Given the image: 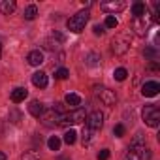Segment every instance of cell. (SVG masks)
I'll use <instances>...</instances> for the list:
<instances>
[{
  "label": "cell",
  "instance_id": "19",
  "mask_svg": "<svg viewBox=\"0 0 160 160\" xmlns=\"http://www.w3.org/2000/svg\"><path fill=\"white\" fill-rule=\"evenodd\" d=\"M75 139H77V132L75 130H66V134H64V143H68V145H73L75 143Z\"/></svg>",
  "mask_w": 160,
  "mask_h": 160
},
{
  "label": "cell",
  "instance_id": "9",
  "mask_svg": "<svg viewBox=\"0 0 160 160\" xmlns=\"http://www.w3.org/2000/svg\"><path fill=\"white\" fill-rule=\"evenodd\" d=\"M32 83H34V87H38V89H45L47 83H49L47 73H45V72H36V73H32Z\"/></svg>",
  "mask_w": 160,
  "mask_h": 160
},
{
  "label": "cell",
  "instance_id": "17",
  "mask_svg": "<svg viewBox=\"0 0 160 160\" xmlns=\"http://www.w3.org/2000/svg\"><path fill=\"white\" fill-rule=\"evenodd\" d=\"M64 102H66L68 106H72V108H77L79 104H81V96L75 94V92H68V94L64 96Z\"/></svg>",
  "mask_w": 160,
  "mask_h": 160
},
{
  "label": "cell",
  "instance_id": "14",
  "mask_svg": "<svg viewBox=\"0 0 160 160\" xmlns=\"http://www.w3.org/2000/svg\"><path fill=\"white\" fill-rule=\"evenodd\" d=\"M43 111H45V108H43V104H42V102H38V100L30 102V106H28V113H30L32 117L40 119V117L43 115Z\"/></svg>",
  "mask_w": 160,
  "mask_h": 160
},
{
  "label": "cell",
  "instance_id": "5",
  "mask_svg": "<svg viewBox=\"0 0 160 160\" xmlns=\"http://www.w3.org/2000/svg\"><path fill=\"white\" fill-rule=\"evenodd\" d=\"M104 119H106V115H104L100 109L89 113L87 119H85V121H87V128H89L91 132H98V130H102V126H104Z\"/></svg>",
  "mask_w": 160,
  "mask_h": 160
},
{
  "label": "cell",
  "instance_id": "2",
  "mask_svg": "<svg viewBox=\"0 0 160 160\" xmlns=\"http://www.w3.org/2000/svg\"><path fill=\"white\" fill-rule=\"evenodd\" d=\"M89 23V12L87 10H81V12H77L75 15H72L70 19H68V23H66V27H68V30L70 32H81L83 28H85V25Z\"/></svg>",
  "mask_w": 160,
  "mask_h": 160
},
{
  "label": "cell",
  "instance_id": "13",
  "mask_svg": "<svg viewBox=\"0 0 160 160\" xmlns=\"http://www.w3.org/2000/svg\"><path fill=\"white\" fill-rule=\"evenodd\" d=\"M28 96V91L25 87H17L12 91V102L13 104H19V102H25V98Z\"/></svg>",
  "mask_w": 160,
  "mask_h": 160
},
{
  "label": "cell",
  "instance_id": "25",
  "mask_svg": "<svg viewBox=\"0 0 160 160\" xmlns=\"http://www.w3.org/2000/svg\"><path fill=\"white\" fill-rule=\"evenodd\" d=\"M92 134H94V132H91L89 128L83 130V145H89V143L92 141Z\"/></svg>",
  "mask_w": 160,
  "mask_h": 160
},
{
  "label": "cell",
  "instance_id": "26",
  "mask_svg": "<svg viewBox=\"0 0 160 160\" xmlns=\"http://www.w3.org/2000/svg\"><path fill=\"white\" fill-rule=\"evenodd\" d=\"M113 134H115L117 138H122V136H124V124H115Z\"/></svg>",
  "mask_w": 160,
  "mask_h": 160
},
{
  "label": "cell",
  "instance_id": "27",
  "mask_svg": "<svg viewBox=\"0 0 160 160\" xmlns=\"http://www.w3.org/2000/svg\"><path fill=\"white\" fill-rule=\"evenodd\" d=\"M109 158V149H102L98 152V160H108Z\"/></svg>",
  "mask_w": 160,
  "mask_h": 160
},
{
  "label": "cell",
  "instance_id": "1",
  "mask_svg": "<svg viewBox=\"0 0 160 160\" xmlns=\"http://www.w3.org/2000/svg\"><path fill=\"white\" fill-rule=\"evenodd\" d=\"M151 156H152V152L145 145V141H141V138H136L130 143L128 151H126V158L128 160H151Z\"/></svg>",
  "mask_w": 160,
  "mask_h": 160
},
{
  "label": "cell",
  "instance_id": "6",
  "mask_svg": "<svg viewBox=\"0 0 160 160\" xmlns=\"http://www.w3.org/2000/svg\"><path fill=\"white\" fill-rule=\"evenodd\" d=\"M96 96L100 98V102H102L104 106H115V102H117L115 91H111V89H108V87L98 89V91H96Z\"/></svg>",
  "mask_w": 160,
  "mask_h": 160
},
{
  "label": "cell",
  "instance_id": "29",
  "mask_svg": "<svg viewBox=\"0 0 160 160\" xmlns=\"http://www.w3.org/2000/svg\"><path fill=\"white\" fill-rule=\"evenodd\" d=\"M145 55H147V57H151V58H152V57H154V55H156V53H154V49H147V51H145Z\"/></svg>",
  "mask_w": 160,
  "mask_h": 160
},
{
  "label": "cell",
  "instance_id": "32",
  "mask_svg": "<svg viewBox=\"0 0 160 160\" xmlns=\"http://www.w3.org/2000/svg\"><path fill=\"white\" fill-rule=\"evenodd\" d=\"M0 55H2V45H0Z\"/></svg>",
  "mask_w": 160,
  "mask_h": 160
},
{
  "label": "cell",
  "instance_id": "18",
  "mask_svg": "<svg viewBox=\"0 0 160 160\" xmlns=\"http://www.w3.org/2000/svg\"><path fill=\"white\" fill-rule=\"evenodd\" d=\"M60 138L58 136H51L49 139H47V147L51 149V151H60Z\"/></svg>",
  "mask_w": 160,
  "mask_h": 160
},
{
  "label": "cell",
  "instance_id": "10",
  "mask_svg": "<svg viewBox=\"0 0 160 160\" xmlns=\"http://www.w3.org/2000/svg\"><path fill=\"white\" fill-rule=\"evenodd\" d=\"M111 49H113L115 55H122V53L128 51V42L124 38H115L113 43H111Z\"/></svg>",
  "mask_w": 160,
  "mask_h": 160
},
{
  "label": "cell",
  "instance_id": "16",
  "mask_svg": "<svg viewBox=\"0 0 160 160\" xmlns=\"http://www.w3.org/2000/svg\"><path fill=\"white\" fill-rule=\"evenodd\" d=\"M36 15H38V6H36V4L27 6V8H25V12H23V17H25L27 21H34V19H36Z\"/></svg>",
  "mask_w": 160,
  "mask_h": 160
},
{
  "label": "cell",
  "instance_id": "30",
  "mask_svg": "<svg viewBox=\"0 0 160 160\" xmlns=\"http://www.w3.org/2000/svg\"><path fill=\"white\" fill-rule=\"evenodd\" d=\"M149 68H151V70H158V64H156V62H151V66H149Z\"/></svg>",
  "mask_w": 160,
  "mask_h": 160
},
{
  "label": "cell",
  "instance_id": "11",
  "mask_svg": "<svg viewBox=\"0 0 160 160\" xmlns=\"http://www.w3.org/2000/svg\"><path fill=\"white\" fill-rule=\"evenodd\" d=\"M27 60H28L30 66H40V64L43 62V53H42L40 49H34V51H30V53L27 55Z\"/></svg>",
  "mask_w": 160,
  "mask_h": 160
},
{
  "label": "cell",
  "instance_id": "20",
  "mask_svg": "<svg viewBox=\"0 0 160 160\" xmlns=\"http://www.w3.org/2000/svg\"><path fill=\"white\" fill-rule=\"evenodd\" d=\"M113 77H115V81H124V79L128 77L126 68H117V70L113 72Z\"/></svg>",
  "mask_w": 160,
  "mask_h": 160
},
{
  "label": "cell",
  "instance_id": "21",
  "mask_svg": "<svg viewBox=\"0 0 160 160\" xmlns=\"http://www.w3.org/2000/svg\"><path fill=\"white\" fill-rule=\"evenodd\" d=\"M21 160H42V156L38 151H27V152H23Z\"/></svg>",
  "mask_w": 160,
  "mask_h": 160
},
{
  "label": "cell",
  "instance_id": "7",
  "mask_svg": "<svg viewBox=\"0 0 160 160\" xmlns=\"http://www.w3.org/2000/svg\"><path fill=\"white\" fill-rule=\"evenodd\" d=\"M104 12H108L109 15H115L117 12H122L126 8V2H122V0H115V2H102L100 4Z\"/></svg>",
  "mask_w": 160,
  "mask_h": 160
},
{
  "label": "cell",
  "instance_id": "31",
  "mask_svg": "<svg viewBox=\"0 0 160 160\" xmlns=\"http://www.w3.org/2000/svg\"><path fill=\"white\" fill-rule=\"evenodd\" d=\"M0 160H8V156H6V154H4L2 151H0Z\"/></svg>",
  "mask_w": 160,
  "mask_h": 160
},
{
  "label": "cell",
  "instance_id": "4",
  "mask_svg": "<svg viewBox=\"0 0 160 160\" xmlns=\"http://www.w3.org/2000/svg\"><path fill=\"white\" fill-rule=\"evenodd\" d=\"M85 119H87L85 109L75 108V109H72V111H68V113H62V117H60V126L79 124V122H85Z\"/></svg>",
  "mask_w": 160,
  "mask_h": 160
},
{
  "label": "cell",
  "instance_id": "12",
  "mask_svg": "<svg viewBox=\"0 0 160 160\" xmlns=\"http://www.w3.org/2000/svg\"><path fill=\"white\" fill-rule=\"evenodd\" d=\"M15 8H17L15 0H0V13H2V15H10V13H13Z\"/></svg>",
  "mask_w": 160,
  "mask_h": 160
},
{
  "label": "cell",
  "instance_id": "24",
  "mask_svg": "<svg viewBox=\"0 0 160 160\" xmlns=\"http://www.w3.org/2000/svg\"><path fill=\"white\" fill-rule=\"evenodd\" d=\"M68 75H70V72H68L66 68H58V70L55 72V77H57V79H66Z\"/></svg>",
  "mask_w": 160,
  "mask_h": 160
},
{
  "label": "cell",
  "instance_id": "15",
  "mask_svg": "<svg viewBox=\"0 0 160 160\" xmlns=\"http://www.w3.org/2000/svg\"><path fill=\"white\" fill-rule=\"evenodd\" d=\"M145 13H147V6H145V2H134V4H132V15H134L136 19L145 17Z\"/></svg>",
  "mask_w": 160,
  "mask_h": 160
},
{
  "label": "cell",
  "instance_id": "28",
  "mask_svg": "<svg viewBox=\"0 0 160 160\" xmlns=\"http://www.w3.org/2000/svg\"><path fill=\"white\" fill-rule=\"evenodd\" d=\"M94 34L96 36H102L104 34V27L102 25H94Z\"/></svg>",
  "mask_w": 160,
  "mask_h": 160
},
{
  "label": "cell",
  "instance_id": "23",
  "mask_svg": "<svg viewBox=\"0 0 160 160\" xmlns=\"http://www.w3.org/2000/svg\"><path fill=\"white\" fill-rule=\"evenodd\" d=\"M98 60H100V57H98L96 53H89V55L85 57V62H87L89 66H96V64H100Z\"/></svg>",
  "mask_w": 160,
  "mask_h": 160
},
{
  "label": "cell",
  "instance_id": "22",
  "mask_svg": "<svg viewBox=\"0 0 160 160\" xmlns=\"http://www.w3.org/2000/svg\"><path fill=\"white\" fill-rule=\"evenodd\" d=\"M117 25H119V21H117L115 15H108L106 21H104V27L106 28H117Z\"/></svg>",
  "mask_w": 160,
  "mask_h": 160
},
{
  "label": "cell",
  "instance_id": "8",
  "mask_svg": "<svg viewBox=\"0 0 160 160\" xmlns=\"http://www.w3.org/2000/svg\"><path fill=\"white\" fill-rule=\"evenodd\" d=\"M158 92H160V85H158L156 81H147V83L141 87V94L147 96V98H152V96H156Z\"/></svg>",
  "mask_w": 160,
  "mask_h": 160
},
{
  "label": "cell",
  "instance_id": "3",
  "mask_svg": "<svg viewBox=\"0 0 160 160\" xmlns=\"http://www.w3.org/2000/svg\"><path fill=\"white\" fill-rule=\"evenodd\" d=\"M141 117H143V122H145L147 126H151V128H158V124H160V109H158L156 104H149V106H145L143 111H141Z\"/></svg>",
  "mask_w": 160,
  "mask_h": 160
}]
</instances>
